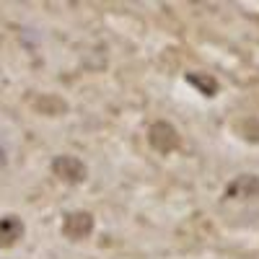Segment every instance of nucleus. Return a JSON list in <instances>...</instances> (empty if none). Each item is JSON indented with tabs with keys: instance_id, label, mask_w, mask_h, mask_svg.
<instances>
[{
	"instance_id": "obj_9",
	"label": "nucleus",
	"mask_w": 259,
	"mask_h": 259,
	"mask_svg": "<svg viewBox=\"0 0 259 259\" xmlns=\"http://www.w3.org/2000/svg\"><path fill=\"white\" fill-rule=\"evenodd\" d=\"M6 163V158H3V150H0V166H3Z\"/></svg>"
},
{
	"instance_id": "obj_2",
	"label": "nucleus",
	"mask_w": 259,
	"mask_h": 259,
	"mask_svg": "<svg viewBox=\"0 0 259 259\" xmlns=\"http://www.w3.org/2000/svg\"><path fill=\"white\" fill-rule=\"evenodd\" d=\"M94 233V215L89 210H73L62 221V236L70 241H83Z\"/></svg>"
},
{
	"instance_id": "obj_1",
	"label": "nucleus",
	"mask_w": 259,
	"mask_h": 259,
	"mask_svg": "<svg viewBox=\"0 0 259 259\" xmlns=\"http://www.w3.org/2000/svg\"><path fill=\"white\" fill-rule=\"evenodd\" d=\"M148 143H150V148H153L156 153L168 156V153H174V150H179L182 135H179V130L171 122L158 119V122H153L148 127Z\"/></svg>"
},
{
	"instance_id": "obj_7",
	"label": "nucleus",
	"mask_w": 259,
	"mask_h": 259,
	"mask_svg": "<svg viewBox=\"0 0 259 259\" xmlns=\"http://www.w3.org/2000/svg\"><path fill=\"white\" fill-rule=\"evenodd\" d=\"M187 78V83L189 85H194V89H197L202 96H215V94H218V80H215L212 75H207V73H187L184 75Z\"/></svg>"
},
{
	"instance_id": "obj_5",
	"label": "nucleus",
	"mask_w": 259,
	"mask_h": 259,
	"mask_svg": "<svg viewBox=\"0 0 259 259\" xmlns=\"http://www.w3.org/2000/svg\"><path fill=\"white\" fill-rule=\"evenodd\" d=\"M24 239V221L18 215H6L0 218V249H11Z\"/></svg>"
},
{
	"instance_id": "obj_4",
	"label": "nucleus",
	"mask_w": 259,
	"mask_h": 259,
	"mask_svg": "<svg viewBox=\"0 0 259 259\" xmlns=\"http://www.w3.org/2000/svg\"><path fill=\"white\" fill-rule=\"evenodd\" d=\"M223 197L226 200H251V197H259V177L239 174L233 182H228Z\"/></svg>"
},
{
	"instance_id": "obj_6",
	"label": "nucleus",
	"mask_w": 259,
	"mask_h": 259,
	"mask_svg": "<svg viewBox=\"0 0 259 259\" xmlns=\"http://www.w3.org/2000/svg\"><path fill=\"white\" fill-rule=\"evenodd\" d=\"M31 106L36 114H45V117H60L68 112V101L57 94H39L31 99Z\"/></svg>"
},
{
	"instance_id": "obj_8",
	"label": "nucleus",
	"mask_w": 259,
	"mask_h": 259,
	"mask_svg": "<svg viewBox=\"0 0 259 259\" xmlns=\"http://www.w3.org/2000/svg\"><path fill=\"white\" fill-rule=\"evenodd\" d=\"M233 130L239 133V138L249 140V143H259V119L256 117H244L233 124Z\"/></svg>"
},
{
	"instance_id": "obj_3",
	"label": "nucleus",
	"mask_w": 259,
	"mask_h": 259,
	"mask_svg": "<svg viewBox=\"0 0 259 259\" xmlns=\"http://www.w3.org/2000/svg\"><path fill=\"white\" fill-rule=\"evenodd\" d=\"M52 174L60 177L62 182L80 184V182H85V177H89V168H85V163L78 156H57L52 161Z\"/></svg>"
}]
</instances>
